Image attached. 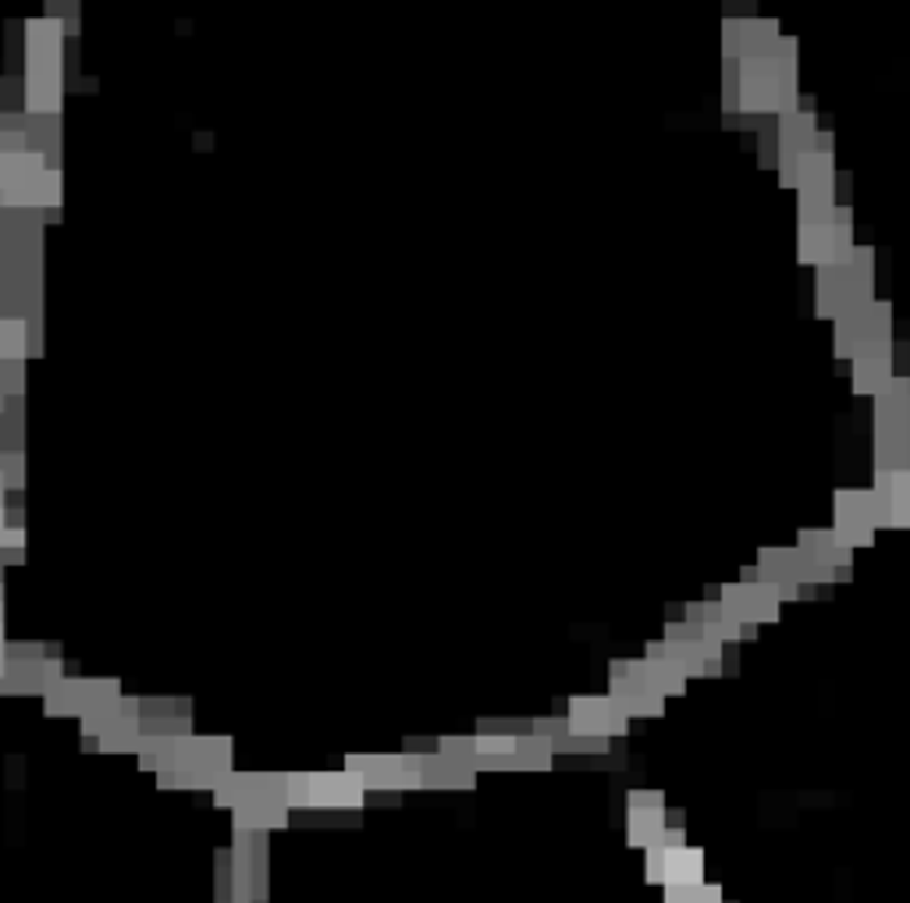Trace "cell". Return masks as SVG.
Listing matches in <instances>:
<instances>
[{
  "label": "cell",
  "mask_w": 910,
  "mask_h": 903,
  "mask_svg": "<svg viewBox=\"0 0 910 903\" xmlns=\"http://www.w3.org/2000/svg\"><path fill=\"white\" fill-rule=\"evenodd\" d=\"M722 108L740 118H786L800 111V62L779 57L776 47L754 62H725Z\"/></svg>",
  "instance_id": "6da1fadb"
},
{
  "label": "cell",
  "mask_w": 910,
  "mask_h": 903,
  "mask_svg": "<svg viewBox=\"0 0 910 903\" xmlns=\"http://www.w3.org/2000/svg\"><path fill=\"white\" fill-rule=\"evenodd\" d=\"M875 299V249L854 246L843 264L818 267L814 275V317L832 321Z\"/></svg>",
  "instance_id": "7a4b0ae2"
},
{
  "label": "cell",
  "mask_w": 910,
  "mask_h": 903,
  "mask_svg": "<svg viewBox=\"0 0 910 903\" xmlns=\"http://www.w3.org/2000/svg\"><path fill=\"white\" fill-rule=\"evenodd\" d=\"M892 342V303L889 299H872L846 317L832 324V349L840 359H854L864 349Z\"/></svg>",
  "instance_id": "3957f363"
},
{
  "label": "cell",
  "mask_w": 910,
  "mask_h": 903,
  "mask_svg": "<svg viewBox=\"0 0 910 903\" xmlns=\"http://www.w3.org/2000/svg\"><path fill=\"white\" fill-rule=\"evenodd\" d=\"M854 253V210L840 203L825 224H811L797 235V260L803 267H832Z\"/></svg>",
  "instance_id": "277c9868"
},
{
  "label": "cell",
  "mask_w": 910,
  "mask_h": 903,
  "mask_svg": "<svg viewBox=\"0 0 910 903\" xmlns=\"http://www.w3.org/2000/svg\"><path fill=\"white\" fill-rule=\"evenodd\" d=\"M609 669H612L609 672V687H612L609 698L630 718H662L665 715V698L651 687L644 658H615Z\"/></svg>",
  "instance_id": "5b68a950"
},
{
  "label": "cell",
  "mask_w": 910,
  "mask_h": 903,
  "mask_svg": "<svg viewBox=\"0 0 910 903\" xmlns=\"http://www.w3.org/2000/svg\"><path fill=\"white\" fill-rule=\"evenodd\" d=\"M719 605L725 615H733V620L757 626V629L765 623L772 626L783 620V601L772 594L765 583H751V580L719 583Z\"/></svg>",
  "instance_id": "8992f818"
},
{
  "label": "cell",
  "mask_w": 910,
  "mask_h": 903,
  "mask_svg": "<svg viewBox=\"0 0 910 903\" xmlns=\"http://www.w3.org/2000/svg\"><path fill=\"white\" fill-rule=\"evenodd\" d=\"M783 36L779 19H725L722 22V57L725 62H754L768 57Z\"/></svg>",
  "instance_id": "52a82bcc"
},
{
  "label": "cell",
  "mask_w": 910,
  "mask_h": 903,
  "mask_svg": "<svg viewBox=\"0 0 910 903\" xmlns=\"http://www.w3.org/2000/svg\"><path fill=\"white\" fill-rule=\"evenodd\" d=\"M832 516H836V523L886 531V526H892V502L883 499L875 488H840L832 494Z\"/></svg>",
  "instance_id": "ba28073f"
},
{
  "label": "cell",
  "mask_w": 910,
  "mask_h": 903,
  "mask_svg": "<svg viewBox=\"0 0 910 903\" xmlns=\"http://www.w3.org/2000/svg\"><path fill=\"white\" fill-rule=\"evenodd\" d=\"M569 726L576 736H623L630 733V715L612 698H573Z\"/></svg>",
  "instance_id": "9c48e42d"
},
{
  "label": "cell",
  "mask_w": 910,
  "mask_h": 903,
  "mask_svg": "<svg viewBox=\"0 0 910 903\" xmlns=\"http://www.w3.org/2000/svg\"><path fill=\"white\" fill-rule=\"evenodd\" d=\"M754 583H765L779 601H797L803 594V587L797 583V548H757Z\"/></svg>",
  "instance_id": "30bf717a"
},
{
  "label": "cell",
  "mask_w": 910,
  "mask_h": 903,
  "mask_svg": "<svg viewBox=\"0 0 910 903\" xmlns=\"http://www.w3.org/2000/svg\"><path fill=\"white\" fill-rule=\"evenodd\" d=\"M779 182L783 189L814 192V189H836V154H803V157H783L779 160Z\"/></svg>",
  "instance_id": "8fae6325"
},
{
  "label": "cell",
  "mask_w": 910,
  "mask_h": 903,
  "mask_svg": "<svg viewBox=\"0 0 910 903\" xmlns=\"http://www.w3.org/2000/svg\"><path fill=\"white\" fill-rule=\"evenodd\" d=\"M897 342H889V345H875V349H864L854 356V367H851V391L854 395H868L875 399L878 391H883L892 378H897V370H892V364H897Z\"/></svg>",
  "instance_id": "7c38bea8"
},
{
  "label": "cell",
  "mask_w": 910,
  "mask_h": 903,
  "mask_svg": "<svg viewBox=\"0 0 910 903\" xmlns=\"http://www.w3.org/2000/svg\"><path fill=\"white\" fill-rule=\"evenodd\" d=\"M818 135H822V125H818L814 111H794L776 122V140H779V154L783 157H803L818 149Z\"/></svg>",
  "instance_id": "4fadbf2b"
},
{
  "label": "cell",
  "mask_w": 910,
  "mask_h": 903,
  "mask_svg": "<svg viewBox=\"0 0 910 903\" xmlns=\"http://www.w3.org/2000/svg\"><path fill=\"white\" fill-rule=\"evenodd\" d=\"M797 548L818 562L840 569V573H851V566H854V551H846L840 545L836 534H832V526H803L797 534Z\"/></svg>",
  "instance_id": "5bb4252c"
},
{
  "label": "cell",
  "mask_w": 910,
  "mask_h": 903,
  "mask_svg": "<svg viewBox=\"0 0 910 903\" xmlns=\"http://www.w3.org/2000/svg\"><path fill=\"white\" fill-rule=\"evenodd\" d=\"M647 680H651V687H655L662 698H682V694H687V676H682V669L673 666L669 658L647 661Z\"/></svg>",
  "instance_id": "9a60e30c"
},
{
  "label": "cell",
  "mask_w": 910,
  "mask_h": 903,
  "mask_svg": "<svg viewBox=\"0 0 910 903\" xmlns=\"http://www.w3.org/2000/svg\"><path fill=\"white\" fill-rule=\"evenodd\" d=\"M832 534L846 548V551H857V548H872L875 545V531L872 526H854V523H832Z\"/></svg>",
  "instance_id": "2e32d148"
},
{
  "label": "cell",
  "mask_w": 910,
  "mask_h": 903,
  "mask_svg": "<svg viewBox=\"0 0 910 903\" xmlns=\"http://www.w3.org/2000/svg\"><path fill=\"white\" fill-rule=\"evenodd\" d=\"M662 640H669V644H697V640H704V626L687 623V620H669V623H665V637Z\"/></svg>",
  "instance_id": "e0dca14e"
},
{
  "label": "cell",
  "mask_w": 910,
  "mask_h": 903,
  "mask_svg": "<svg viewBox=\"0 0 910 903\" xmlns=\"http://www.w3.org/2000/svg\"><path fill=\"white\" fill-rule=\"evenodd\" d=\"M889 502H892V509H910V466L900 473H892Z\"/></svg>",
  "instance_id": "ac0fdd59"
},
{
  "label": "cell",
  "mask_w": 910,
  "mask_h": 903,
  "mask_svg": "<svg viewBox=\"0 0 910 903\" xmlns=\"http://www.w3.org/2000/svg\"><path fill=\"white\" fill-rule=\"evenodd\" d=\"M665 793L662 790H633L630 793V811H662Z\"/></svg>",
  "instance_id": "d6986e66"
}]
</instances>
